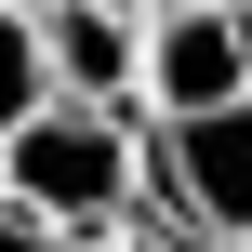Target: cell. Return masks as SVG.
I'll use <instances>...</instances> for the list:
<instances>
[{
  "instance_id": "1",
  "label": "cell",
  "mask_w": 252,
  "mask_h": 252,
  "mask_svg": "<svg viewBox=\"0 0 252 252\" xmlns=\"http://www.w3.org/2000/svg\"><path fill=\"white\" fill-rule=\"evenodd\" d=\"M133 186H146V133H133V106H27L13 133H0V199H27L53 239H120V213H133Z\"/></svg>"
},
{
  "instance_id": "3",
  "label": "cell",
  "mask_w": 252,
  "mask_h": 252,
  "mask_svg": "<svg viewBox=\"0 0 252 252\" xmlns=\"http://www.w3.org/2000/svg\"><path fill=\"white\" fill-rule=\"evenodd\" d=\"M146 186L186 239L252 252V93L239 106H199V120H146Z\"/></svg>"
},
{
  "instance_id": "7",
  "label": "cell",
  "mask_w": 252,
  "mask_h": 252,
  "mask_svg": "<svg viewBox=\"0 0 252 252\" xmlns=\"http://www.w3.org/2000/svg\"><path fill=\"white\" fill-rule=\"evenodd\" d=\"M106 13H133V27H146V13H159V0H106Z\"/></svg>"
},
{
  "instance_id": "2",
  "label": "cell",
  "mask_w": 252,
  "mask_h": 252,
  "mask_svg": "<svg viewBox=\"0 0 252 252\" xmlns=\"http://www.w3.org/2000/svg\"><path fill=\"white\" fill-rule=\"evenodd\" d=\"M252 93V0H159L133 27V120H199Z\"/></svg>"
},
{
  "instance_id": "8",
  "label": "cell",
  "mask_w": 252,
  "mask_h": 252,
  "mask_svg": "<svg viewBox=\"0 0 252 252\" xmlns=\"http://www.w3.org/2000/svg\"><path fill=\"white\" fill-rule=\"evenodd\" d=\"M0 13H40V0H0Z\"/></svg>"
},
{
  "instance_id": "4",
  "label": "cell",
  "mask_w": 252,
  "mask_h": 252,
  "mask_svg": "<svg viewBox=\"0 0 252 252\" xmlns=\"http://www.w3.org/2000/svg\"><path fill=\"white\" fill-rule=\"evenodd\" d=\"M27 40H40V93H53V106H133V13H106V0H40Z\"/></svg>"
},
{
  "instance_id": "5",
  "label": "cell",
  "mask_w": 252,
  "mask_h": 252,
  "mask_svg": "<svg viewBox=\"0 0 252 252\" xmlns=\"http://www.w3.org/2000/svg\"><path fill=\"white\" fill-rule=\"evenodd\" d=\"M40 106V40H27V13H0V133Z\"/></svg>"
},
{
  "instance_id": "6",
  "label": "cell",
  "mask_w": 252,
  "mask_h": 252,
  "mask_svg": "<svg viewBox=\"0 0 252 252\" xmlns=\"http://www.w3.org/2000/svg\"><path fill=\"white\" fill-rule=\"evenodd\" d=\"M0 252H66V239H53V226H40L27 199H0Z\"/></svg>"
}]
</instances>
